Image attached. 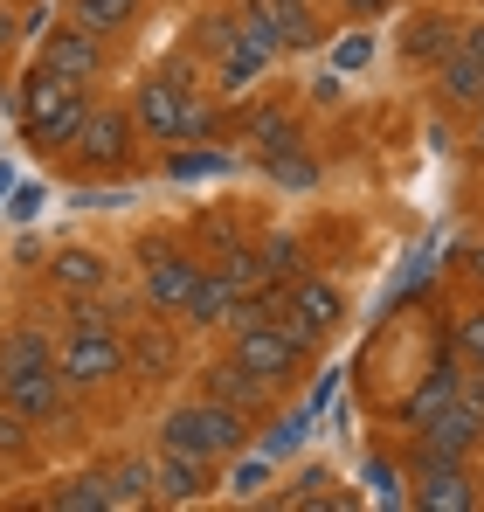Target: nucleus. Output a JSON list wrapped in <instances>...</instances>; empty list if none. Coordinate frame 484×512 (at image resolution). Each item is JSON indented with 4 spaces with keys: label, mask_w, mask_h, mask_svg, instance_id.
<instances>
[{
    "label": "nucleus",
    "mask_w": 484,
    "mask_h": 512,
    "mask_svg": "<svg viewBox=\"0 0 484 512\" xmlns=\"http://www.w3.org/2000/svg\"><path fill=\"white\" fill-rule=\"evenodd\" d=\"M90 97H97V90L56 77V70L35 56V63L21 70V84H14V125H21V139H28V153L63 160V153L77 146L83 118H90Z\"/></svg>",
    "instance_id": "f257e3e1"
},
{
    "label": "nucleus",
    "mask_w": 484,
    "mask_h": 512,
    "mask_svg": "<svg viewBox=\"0 0 484 512\" xmlns=\"http://www.w3.org/2000/svg\"><path fill=\"white\" fill-rule=\"evenodd\" d=\"M56 367L70 381L83 409L111 402L125 381H132V346H125V326H104V319H63L56 333Z\"/></svg>",
    "instance_id": "f03ea898"
},
{
    "label": "nucleus",
    "mask_w": 484,
    "mask_h": 512,
    "mask_svg": "<svg viewBox=\"0 0 484 512\" xmlns=\"http://www.w3.org/2000/svg\"><path fill=\"white\" fill-rule=\"evenodd\" d=\"M125 97H132V118H139V132H146V146H153V153H173V146L208 139V132H215V118H222V111H215V90L180 84V77H166V70L139 77Z\"/></svg>",
    "instance_id": "7ed1b4c3"
},
{
    "label": "nucleus",
    "mask_w": 484,
    "mask_h": 512,
    "mask_svg": "<svg viewBox=\"0 0 484 512\" xmlns=\"http://www.w3.org/2000/svg\"><path fill=\"white\" fill-rule=\"evenodd\" d=\"M139 153H153V146H146V132H139V118H132V97L97 90V97H90V118H83V132H77V146H70L56 167L70 173V180H118V173L139 167Z\"/></svg>",
    "instance_id": "20e7f679"
},
{
    "label": "nucleus",
    "mask_w": 484,
    "mask_h": 512,
    "mask_svg": "<svg viewBox=\"0 0 484 512\" xmlns=\"http://www.w3.org/2000/svg\"><path fill=\"white\" fill-rule=\"evenodd\" d=\"M153 443H160V450H194V457H208V464H229V457H242V450L256 443V423H249L242 409H229V402L187 388L180 402L160 409Z\"/></svg>",
    "instance_id": "39448f33"
},
{
    "label": "nucleus",
    "mask_w": 484,
    "mask_h": 512,
    "mask_svg": "<svg viewBox=\"0 0 484 512\" xmlns=\"http://www.w3.org/2000/svg\"><path fill=\"white\" fill-rule=\"evenodd\" d=\"M132 277H139V305H146V312L180 319V312H187V298H194V291H201V277H208V256H201L194 236L146 229V236L132 243Z\"/></svg>",
    "instance_id": "423d86ee"
},
{
    "label": "nucleus",
    "mask_w": 484,
    "mask_h": 512,
    "mask_svg": "<svg viewBox=\"0 0 484 512\" xmlns=\"http://www.w3.org/2000/svg\"><path fill=\"white\" fill-rule=\"evenodd\" d=\"M346 312H353V305H346V284L325 277V270H298V277L284 284V298H277V319L312 346V353H325V346L346 333Z\"/></svg>",
    "instance_id": "0eeeda50"
},
{
    "label": "nucleus",
    "mask_w": 484,
    "mask_h": 512,
    "mask_svg": "<svg viewBox=\"0 0 484 512\" xmlns=\"http://www.w3.org/2000/svg\"><path fill=\"white\" fill-rule=\"evenodd\" d=\"M125 346H132V388H173V381L194 374L187 367V333L166 312H146L139 305V319L125 326Z\"/></svg>",
    "instance_id": "6e6552de"
},
{
    "label": "nucleus",
    "mask_w": 484,
    "mask_h": 512,
    "mask_svg": "<svg viewBox=\"0 0 484 512\" xmlns=\"http://www.w3.org/2000/svg\"><path fill=\"white\" fill-rule=\"evenodd\" d=\"M35 56H42L56 77H70V84H83V90H111V42H104V35H90V28L70 21V14L35 42Z\"/></svg>",
    "instance_id": "1a4fd4ad"
},
{
    "label": "nucleus",
    "mask_w": 484,
    "mask_h": 512,
    "mask_svg": "<svg viewBox=\"0 0 484 512\" xmlns=\"http://www.w3.org/2000/svg\"><path fill=\"white\" fill-rule=\"evenodd\" d=\"M187 381H194L201 395H215V402L242 409L249 423H270V416H277V402H284V388H277V381H263V374H249V367H242L229 346H222L215 360H201V367H194Z\"/></svg>",
    "instance_id": "9d476101"
},
{
    "label": "nucleus",
    "mask_w": 484,
    "mask_h": 512,
    "mask_svg": "<svg viewBox=\"0 0 484 512\" xmlns=\"http://www.w3.org/2000/svg\"><path fill=\"white\" fill-rule=\"evenodd\" d=\"M42 284L70 305V298H104V291H118V256L104 250V243H56L49 263H42Z\"/></svg>",
    "instance_id": "9b49d317"
},
{
    "label": "nucleus",
    "mask_w": 484,
    "mask_h": 512,
    "mask_svg": "<svg viewBox=\"0 0 484 512\" xmlns=\"http://www.w3.org/2000/svg\"><path fill=\"white\" fill-rule=\"evenodd\" d=\"M56 333H63V319L42 312V305H21L14 319H0V381L28 374V367H49L56 360Z\"/></svg>",
    "instance_id": "f8f14e48"
},
{
    "label": "nucleus",
    "mask_w": 484,
    "mask_h": 512,
    "mask_svg": "<svg viewBox=\"0 0 484 512\" xmlns=\"http://www.w3.org/2000/svg\"><path fill=\"white\" fill-rule=\"evenodd\" d=\"M457 35H464V14H450V7H415L402 21V35H395V56H402L408 70H436V63H450L457 56Z\"/></svg>",
    "instance_id": "ddd939ff"
},
{
    "label": "nucleus",
    "mask_w": 484,
    "mask_h": 512,
    "mask_svg": "<svg viewBox=\"0 0 484 512\" xmlns=\"http://www.w3.org/2000/svg\"><path fill=\"white\" fill-rule=\"evenodd\" d=\"M464 388H471V360L457 353V346L443 340V353L429 360V374L415 381V395L402 402V429H422V423H436L450 402H464Z\"/></svg>",
    "instance_id": "4468645a"
},
{
    "label": "nucleus",
    "mask_w": 484,
    "mask_h": 512,
    "mask_svg": "<svg viewBox=\"0 0 484 512\" xmlns=\"http://www.w3.org/2000/svg\"><path fill=\"white\" fill-rule=\"evenodd\" d=\"M408 450H429V457H464V464H478V457H484V409L471 402V388H464V402H450L436 423L408 429Z\"/></svg>",
    "instance_id": "2eb2a0df"
},
{
    "label": "nucleus",
    "mask_w": 484,
    "mask_h": 512,
    "mask_svg": "<svg viewBox=\"0 0 484 512\" xmlns=\"http://www.w3.org/2000/svg\"><path fill=\"white\" fill-rule=\"evenodd\" d=\"M153 492H160V506H201V499L222 492V464H208L194 450H160L153 443Z\"/></svg>",
    "instance_id": "dca6fc26"
},
{
    "label": "nucleus",
    "mask_w": 484,
    "mask_h": 512,
    "mask_svg": "<svg viewBox=\"0 0 484 512\" xmlns=\"http://www.w3.org/2000/svg\"><path fill=\"white\" fill-rule=\"evenodd\" d=\"M242 305H249V291H242L222 263H208V277H201V291L187 298L180 326H187V333H229V326L242 319Z\"/></svg>",
    "instance_id": "f3484780"
},
{
    "label": "nucleus",
    "mask_w": 484,
    "mask_h": 512,
    "mask_svg": "<svg viewBox=\"0 0 484 512\" xmlns=\"http://www.w3.org/2000/svg\"><path fill=\"white\" fill-rule=\"evenodd\" d=\"M270 506H277V512H353V506H360V492H346L332 464H305L291 485L270 492Z\"/></svg>",
    "instance_id": "a211bd4d"
},
{
    "label": "nucleus",
    "mask_w": 484,
    "mask_h": 512,
    "mask_svg": "<svg viewBox=\"0 0 484 512\" xmlns=\"http://www.w3.org/2000/svg\"><path fill=\"white\" fill-rule=\"evenodd\" d=\"M429 97H436L443 111L471 118V111L484 104V56H471V49H457L450 63H436V70H429Z\"/></svg>",
    "instance_id": "6ab92c4d"
},
{
    "label": "nucleus",
    "mask_w": 484,
    "mask_h": 512,
    "mask_svg": "<svg viewBox=\"0 0 484 512\" xmlns=\"http://www.w3.org/2000/svg\"><path fill=\"white\" fill-rule=\"evenodd\" d=\"M35 506L42 512H118V499H111V471H63Z\"/></svg>",
    "instance_id": "aec40b11"
},
{
    "label": "nucleus",
    "mask_w": 484,
    "mask_h": 512,
    "mask_svg": "<svg viewBox=\"0 0 484 512\" xmlns=\"http://www.w3.org/2000/svg\"><path fill=\"white\" fill-rule=\"evenodd\" d=\"M63 14L83 21L90 35H104V42H125V35L153 14V0H63Z\"/></svg>",
    "instance_id": "412c9836"
},
{
    "label": "nucleus",
    "mask_w": 484,
    "mask_h": 512,
    "mask_svg": "<svg viewBox=\"0 0 484 512\" xmlns=\"http://www.w3.org/2000/svg\"><path fill=\"white\" fill-rule=\"evenodd\" d=\"M270 485H277V457L256 450V443L222 464V492H229L236 506H270Z\"/></svg>",
    "instance_id": "4be33fe9"
},
{
    "label": "nucleus",
    "mask_w": 484,
    "mask_h": 512,
    "mask_svg": "<svg viewBox=\"0 0 484 512\" xmlns=\"http://www.w3.org/2000/svg\"><path fill=\"white\" fill-rule=\"evenodd\" d=\"M104 471H111V499H118V512L160 506V492H153V457H139V450H125V457H111Z\"/></svg>",
    "instance_id": "5701e85b"
},
{
    "label": "nucleus",
    "mask_w": 484,
    "mask_h": 512,
    "mask_svg": "<svg viewBox=\"0 0 484 512\" xmlns=\"http://www.w3.org/2000/svg\"><path fill=\"white\" fill-rule=\"evenodd\" d=\"M0 464H7V471H35V464H42V429L28 423L7 395H0Z\"/></svg>",
    "instance_id": "b1692460"
},
{
    "label": "nucleus",
    "mask_w": 484,
    "mask_h": 512,
    "mask_svg": "<svg viewBox=\"0 0 484 512\" xmlns=\"http://www.w3.org/2000/svg\"><path fill=\"white\" fill-rule=\"evenodd\" d=\"M270 63H277V56H270L263 42L236 35V42H229V49L215 56V90H229V97H236V90H249L256 77H263V70H270Z\"/></svg>",
    "instance_id": "393cba45"
},
{
    "label": "nucleus",
    "mask_w": 484,
    "mask_h": 512,
    "mask_svg": "<svg viewBox=\"0 0 484 512\" xmlns=\"http://www.w3.org/2000/svg\"><path fill=\"white\" fill-rule=\"evenodd\" d=\"M270 14H277V28H284V56H305V49H319V35H325L319 0H270Z\"/></svg>",
    "instance_id": "a878e982"
},
{
    "label": "nucleus",
    "mask_w": 484,
    "mask_h": 512,
    "mask_svg": "<svg viewBox=\"0 0 484 512\" xmlns=\"http://www.w3.org/2000/svg\"><path fill=\"white\" fill-rule=\"evenodd\" d=\"M187 236L201 243V256H229V250H242V243H249V215H222V208H201Z\"/></svg>",
    "instance_id": "bb28decb"
},
{
    "label": "nucleus",
    "mask_w": 484,
    "mask_h": 512,
    "mask_svg": "<svg viewBox=\"0 0 484 512\" xmlns=\"http://www.w3.org/2000/svg\"><path fill=\"white\" fill-rule=\"evenodd\" d=\"M229 167H236V153H222V146H208V139L166 153V180H208V173H229Z\"/></svg>",
    "instance_id": "cd10ccee"
},
{
    "label": "nucleus",
    "mask_w": 484,
    "mask_h": 512,
    "mask_svg": "<svg viewBox=\"0 0 484 512\" xmlns=\"http://www.w3.org/2000/svg\"><path fill=\"white\" fill-rule=\"evenodd\" d=\"M312 416H319V409L305 402V409H291V416H270V423H256V450H270V457L284 464V457H291V450L305 443V429H312Z\"/></svg>",
    "instance_id": "c85d7f7f"
},
{
    "label": "nucleus",
    "mask_w": 484,
    "mask_h": 512,
    "mask_svg": "<svg viewBox=\"0 0 484 512\" xmlns=\"http://www.w3.org/2000/svg\"><path fill=\"white\" fill-rule=\"evenodd\" d=\"M360 478L374 485V499H381V506H408V457H388V450H374V457L360 464Z\"/></svg>",
    "instance_id": "c756f323"
},
{
    "label": "nucleus",
    "mask_w": 484,
    "mask_h": 512,
    "mask_svg": "<svg viewBox=\"0 0 484 512\" xmlns=\"http://www.w3.org/2000/svg\"><path fill=\"white\" fill-rule=\"evenodd\" d=\"M450 346H457L471 367H484V298H471V305L450 319Z\"/></svg>",
    "instance_id": "7c9ffc66"
},
{
    "label": "nucleus",
    "mask_w": 484,
    "mask_h": 512,
    "mask_svg": "<svg viewBox=\"0 0 484 512\" xmlns=\"http://www.w3.org/2000/svg\"><path fill=\"white\" fill-rule=\"evenodd\" d=\"M263 270H270V284L284 291V284L305 270V250H298V236H263Z\"/></svg>",
    "instance_id": "2f4dec72"
},
{
    "label": "nucleus",
    "mask_w": 484,
    "mask_h": 512,
    "mask_svg": "<svg viewBox=\"0 0 484 512\" xmlns=\"http://www.w3.org/2000/svg\"><path fill=\"white\" fill-rule=\"evenodd\" d=\"M402 0H339V14L353 21V28H374V21H388Z\"/></svg>",
    "instance_id": "473e14b6"
},
{
    "label": "nucleus",
    "mask_w": 484,
    "mask_h": 512,
    "mask_svg": "<svg viewBox=\"0 0 484 512\" xmlns=\"http://www.w3.org/2000/svg\"><path fill=\"white\" fill-rule=\"evenodd\" d=\"M367 56H374V42H367V35L353 28V35H346V49H332V70H360Z\"/></svg>",
    "instance_id": "72a5a7b5"
},
{
    "label": "nucleus",
    "mask_w": 484,
    "mask_h": 512,
    "mask_svg": "<svg viewBox=\"0 0 484 512\" xmlns=\"http://www.w3.org/2000/svg\"><path fill=\"white\" fill-rule=\"evenodd\" d=\"M14 42H21V14H14V0H0V63H7Z\"/></svg>",
    "instance_id": "f704fd0d"
},
{
    "label": "nucleus",
    "mask_w": 484,
    "mask_h": 512,
    "mask_svg": "<svg viewBox=\"0 0 484 512\" xmlns=\"http://www.w3.org/2000/svg\"><path fill=\"white\" fill-rule=\"evenodd\" d=\"M35 215H42V187H21L14 194V222H35Z\"/></svg>",
    "instance_id": "c9c22d12"
},
{
    "label": "nucleus",
    "mask_w": 484,
    "mask_h": 512,
    "mask_svg": "<svg viewBox=\"0 0 484 512\" xmlns=\"http://www.w3.org/2000/svg\"><path fill=\"white\" fill-rule=\"evenodd\" d=\"M457 49H471V56H484V7L464 21V35H457Z\"/></svg>",
    "instance_id": "e433bc0d"
},
{
    "label": "nucleus",
    "mask_w": 484,
    "mask_h": 512,
    "mask_svg": "<svg viewBox=\"0 0 484 512\" xmlns=\"http://www.w3.org/2000/svg\"><path fill=\"white\" fill-rule=\"evenodd\" d=\"M464 277H471V291L484 298V236L471 243V256H464Z\"/></svg>",
    "instance_id": "4c0bfd02"
},
{
    "label": "nucleus",
    "mask_w": 484,
    "mask_h": 512,
    "mask_svg": "<svg viewBox=\"0 0 484 512\" xmlns=\"http://www.w3.org/2000/svg\"><path fill=\"white\" fill-rule=\"evenodd\" d=\"M471 153H478V160H484V104H478V111H471Z\"/></svg>",
    "instance_id": "58836bf2"
},
{
    "label": "nucleus",
    "mask_w": 484,
    "mask_h": 512,
    "mask_svg": "<svg viewBox=\"0 0 484 512\" xmlns=\"http://www.w3.org/2000/svg\"><path fill=\"white\" fill-rule=\"evenodd\" d=\"M7 97H14V90H7V63H0V104H7Z\"/></svg>",
    "instance_id": "ea45409f"
},
{
    "label": "nucleus",
    "mask_w": 484,
    "mask_h": 512,
    "mask_svg": "<svg viewBox=\"0 0 484 512\" xmlns=\"http://www.w3.org/2000/svg\"><path fill=\"white\" fill-rule=\"evenodd\" d=\"M478 492H484V457H478Z\"/></svg>",
    "instance_id": "a19ab883"
},
{
    "label": "nucleus",
    "mask_w": 484,
    "mask_h": 512,
    "mask_svg": "<svg viewBox=\"0 0 484 512\" xmlns=\"http://www.w3.org/2000/svg\"><path fill=\"white\" fill-rule=\"evenodd\" d=\"M478 7H484V0H478Z\"/></svg>",
    "instance_id": "79ce46f5"
}]
</instances>
